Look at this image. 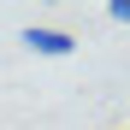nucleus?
Segmentation results:
<instances>
[{
  "instance_id": "1",
  "label": "nucleus",
  "mask_w": 130,
  "mask_h": 130,
  "mask_svg": "<svg viewBox=\"0 0 130 130\" xmlns=\"http://www.w3.org/2000/svg\"><path fill=\"white\" fill-rule=\"evenodd\" d=\"M18 41H24L30 53H41V59H71V53H77V36H71V30H53V24H30Z\"/></svg>"
},
{
  "instance_id": "2",
  "label": "nucleus",
  "mask_w": 130,
  "mask_h": 130,
  "mask_svg": "<svg viewBox=\"0 0 130 130\" xmlns=\"http://www.w3.org/2000/svg\"><path fill=\"white\" fill-rule=\"evenodd\" d=\"M106 18H112V24H130V0H112V6H106Z\"/></svg>"
}]
</instances>
